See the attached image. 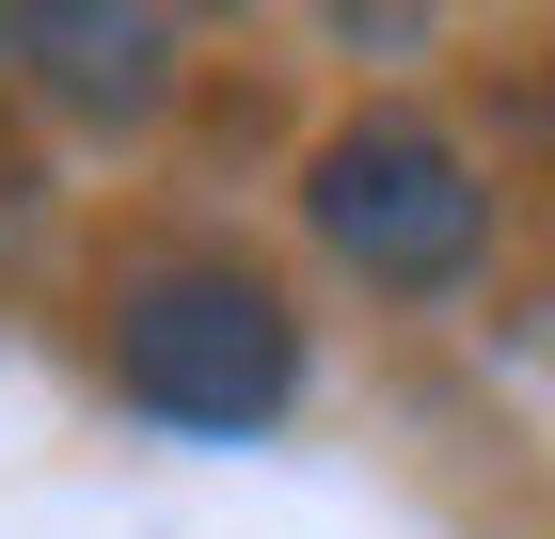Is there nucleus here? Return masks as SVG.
<instances>
[{"label": "nucleus", "mask_w": 555, "mask_h": 539, "mask_svg": "<svg viewBox=\"0 0 555 539\" xmlns=\"http://www.w3.org/2000/svg\"><path fill=\"white\" fill-rule=\"evenodd\" d=\"M301 207H318V239H334L365 286H461L476 239H492L476 159L444 143V127H413V112L334 127V143H318V175H301Z\"/></svg>", "instance_id": "obj_2"}, {"label": "nucleus", "mask_w": 555, "mask_h": 539, "mask_svg": "<svg viewBox=\"0 0 555 539\" xmlns=\"http://www.w3.org/2000/svg\"><path fill=\"white\" fill-rule=\"evenodd\" d=\"M0 48L33 64L64 112H159V80H175V33L159 16H64V0H33V16H0Z\"/></svg>", "instance_id": "obj_3"}, {"label": "nucleus", "mask_w": 555, "mask_h": 539, "mask_svg": "<svg viewBox=\"0 0 555 539\" xmlns=\"http://www.w3.org/2000/svg\"><path fill=\"white\" fill-rule=\"evenodd\" d=\"M112 365H128V397L159 428L238 445V428H270L301 397V318L255 270H143V286L112 301Z\"/></svg>", "instance_id": "obj_1"}]
</instances>
